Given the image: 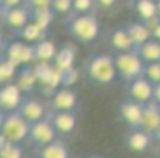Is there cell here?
<instances>
[{
	"instance_id": "obj_6",
	"label": "cell",
	"mask_w": 160,
	"mask_h": 158,
	"mask_svg": "<svg viewBox=\"0 0 160 158\" xmlns=\"http://www.w3.org/2000/svg\"><path fill=\"white\" fill-rule=\"evenodd\" d=\"M22 101H24L22 90L19 89V85L16 82L0 87V109L3 112H7V114L16 112Z\"/></svg>"
},
{
	"instance_id": "obj_11",
	"label": "cell",
	"mask_w": 160,
	"mask_h": 158,
	"mask_svg": "<svg viewBox=\"0 0 160 158\" xmlns=\"http://www.w3.org/2000/svg\"><path fill=\"white\" fill-rule=\"evenodd\" d=\"M51 106L56 112H72V109L76 106V93L75 90H72L70 87H62L57 89L52 100H51Z\"/></svg>"
},
{
	"instance_id": "obj_18",
	"label": "cell",
	"mask_w": 160,
	"mask_h": 158,
	"mask_svg": "<svg viewBox=\"0 0 160 158\" xmlns=\"http://www.w3.org/2000/svg\"><path fill=\"white\" fill-rule=\"evenodd\" d=\"M135 52L143 59V62L146 65L148 63H157V62H160V41L155 40V38H151L144 44L135 48Z\"/></svg>"
},
{
	"instance_id": "obj_30",
	"label": "cell",
	"mask_w": 160,
	"mask_h": 158,
	"mask_svg": "<svg viewBox=\"0 0 160 158\" xmlns=\"http://www.w3.org/2000/svg\"><path fill=\"white\" fill-rule=\"evenodd\" d=\"M51 10L54 14H65L73 10V0H51Z\"/></svg>"
},
{
	"instance_id": "obj_33",
	"label": "cell",
	"mask_w": 160,
	"mask_h": 158,
	"mask_svg": "<svg viewBox=\"0 0 160 158\" xmlns=\"http://www.w3.org/2000/svg\"><path fill=\"white\" fill-rule=\"evenodd\" d=\"M0 5H2L3 11H7V10H13V8L22 7L24 2H21V0H0Z\"/></svg>"
},
{
	"instance_id": "obj_42",
	"label": "cell",
	"mask_w": 160,
	"mask_h": 158,
	"mask_svg": "<svg viewBox=\"0 0 160 158\" xmlns=\"http://www.w3.org/2000/svg\"><path fill=\"white\" fill-rule=\"evenodd\" d=\"M87 158H103V156H98V155H90V156H87Z\"/></svg>"
},
{
	"instance_id": "obj_43",
	"label": "cell",
	"mask_w": 160,
	"mask_h": 158,
	"mask_svg": "<svg viewBox=\"0 0 160 158\" xmlns=\"http://www.w3.org/2000/svg\"><path fill=\"white\" fill-rule=\"evenodd\" d=\"M3 16V8H2V5H0V17Z\"/></svg>"
},
{
	"instance_id": "obj_9",
	"label": "cell",
	"mask_w": 160,
	"mask_h": 158,
	"mask_svg": "<svg viewBox=\"0 0 160 158\" xmlns=\"http://www.w3.org/2000/svg\"><path fill=\"white\" fill-rule=\"evenodd\" d=\"M33 71L37 82L44 89H56L60 85V71L51 63H35Z\"/></svg>"
},
{
	"instance_id": "obj_32",
	"label": "cell",
	"mask_w": 160,
	"mask_h": 158,
	"mask_svg": "<svg viewBox=\"0 0 160 158\" xmlns=\"http://www.w3.org/2000/svg\"><path fill=\"white\" fill-rule=\"evenodd\" d=\"M94 7L92 0H73V11L78 14H87V11Z\"/></svg>"
},
{
	"instance_id": "obj_3",
	"label": "cell",
	"mask_w": 160,
	"mask_h": 158,
	"mask_svg": "<svg viewBox=\"0 0 160 158\" xmlns=\"http://www.w3.org/2000/svg\"><path fill=\"white\" fill-rule=\"evenodd\" d=\"M114 63H116V70H118V74L121 76V79H124L128 84L133 82L135 79L144 76L146 63L135 51L116 54L114 55Z\"/></svg>"
},
{
	"instance_id": "obj_23",
	"label": "cell",
	"mask_w": 160,
	"mask_h": 158,
	"mask_svg": "<svg viewBox=\"0 0 160 158\" xmlns=\"http://www.w3.org/2000/svg\"><path fill=\"white\" fill-rule=\"evenodd\" d=\"M133 8L140 16L141 22H148L157 17V3L154 0H136L133 3Z\"/></svg>"
},
{
	"instance_id": "obj_29",
	"label": "cell",
	"mask_w": 160,
	"mask_h": 158,
	"mask_svg": "<svg viewBox=\"0 0 160 158\" xmlns=\"http://www.w3.org/2000/svg\"><path fill=\"white\" fill-rule=\"evenodd\" d=\"M144 78L149 82H152L154 85L155 84H160V62H157V63H148L146 65Z\"/></svg>"
},
{
	"instance_id": "obj_15",
	"label": "cell",
	"mask_w": 160,
	"mask_h": 158,
	"mask_svg": "<svg viewBox=\"0 0 160 158\" xmlns=\"http://www.w3.org/2000/svg\"><path fill=\"white\" fill-rule=\"evenodd\" d=\"M125 30L130 36V40L133 41L135 48L141 46L146 41H149L152 38V30L141 21H136V22H130L128 26H125Z\"/></svg>"
},
{
	"instance_id": "obj_19",
	"label": "cell",
	"mask_w": 160,
	"mask_h": 158,
	"mask_svg": "<svg viewBox=\"0 0 160 158\" xmlns=\"http://www.w3.org/2000/svg\"><path fill=\"white\" fill-rule=\"evenodd\" d=\"M109 41H111L112 49L118 51V54L135 51V44H133V41L130 40V36H128L125 27L114 30V32L111 33V36H109Z\"/></svg>"
},
{
	"instance_id": "obj_28",
	"label": "cell",
	"mask_w": 160,
	"mask_h": 158,
	"mask_svg": "<svg viewBox=\"0 0 160 158\" xmlns=\"http://www.w3.org/2000/svg\"><path fill=\"white\" fill-rule=\"evenodd\" d=\"M0 158H22V147L14 142H7V146L0 150Z\"/></svg>"
},
{
	"instance_id": "obj_4",
	"label": "cell",
	"mask_w": 160,
	"mask_h": 158,
	"mask_svg": "<svg viewBox=\"0 0 160 158\" xmlns=\"http://www.w3.org/2000/svg\"><path fill=\"white\" fill-rule=\"evenodd\" d=\"M0 131H2V134L7 138L8 142L19 144L21 141L29 138L30 123L27 120H24L19 114H16V112H11V114H7L5 123Z\"/></svg>"
},
{
	"instance_id": "obj_8",
	"label": "cell",
	"mask_w": 160,
	"mask_h": 158,
	"mask_svg": "<svg viewBox=\"0 0 160 158\" xmlns=\"http://www.w3.org/2000/svg\"><path fill=\"white\" fill-rule=\"evenodd\" d=\"M119 112L122 120L132 128V130H141V122H143V112H144V104L136 103L133 100H127L119 106Z\"/></svg>"
},
{
	"instance_id": "obj_5",
	"label": "cell",
	"mask_w": 160,
	"mask_h": 158,
	"mask_svg": "<svg viewBox=\"0 0 160 158\" xmlns=\"http://www.w3.org/2000/svg\"><path fill=\"white\" fill-rule=\"evenodd\" d=\"M5 57L11 63H14L18 68L26 66V65H29L30 62L35 60L33 44H29V43H24V41H13V43L8 44V48L5 51Z\"/></svg>"
},
{
	"instance_id": "obj_37",
	"label": "cell",
	"mask_w": 160,
	"mask_h": 158,
	"mask_svg": "<svg viewBox=\"0 0 160 158\" xmlns=\"http://www.w3.org/2000/svg\"><path fill=\"white\" fill-rule=\"evenodd\" d=\"M5 119H7V112H3L2 109H0V130H2V127L5 123Z\"/></svg>"
},
{
	"instance_id": "obj_1",
	"label": "cell",
	"mask_w": 160,
	"mask_h": 158,
	"mask_svg": "<svg viewBox=\"0 0 160 158\" xmlns=\"http://www.w3.org/2000/svg\"><path fill=\"white\" fill-rule=\"evenodd\" d=\"M118 74L114 55L109 54H95L87 63V76L97 85H108Z\"/></svg>"
},
{
	"instance_id": "obj_34",
	"label": "cell",
	"mask_w": 160,
	"mask_h": 158,
	"mask_svg": "<svg viewBox=\"0 0 160 158\" xmlns=\"http://www.w3.org/2000/svg\"><path fill=\"white\" fill-rule=\"evenodd\" d=\"M152 101L160 106V84H155V85H154V97H152Z\"/></svg>"
},
{
	"instance_id": "obj_20",
	"label": "cell",
	"mask_w": 160,
	"mask_h": 158,
	"mask_svg": "<svg viewBox=\"0 0 160 158\" xmlns=\"http://www.w3.org/2000/svg\"><path fill=\"white\" fill-rule=\"evenodd\" d=\"M75 59H76V49L70 44H65L57 51V55L54 59V66L59 71H67L75 68Z\"/></svg>"
},
{
	"instance_id": "obj_25",
	"label": "cell",
	"mask_w": 160,
	"mask_h": 158,
	"mask_svg": "<svg viewBox=\"0 0 160 158\" xmlns=\"http://www.w3.org/2000/svg\"><path fill=\"white\" fill-rule=\"evenodd\" d=\"M18 71H19V68L14 63H11L7 57L0 59V87L14 82V78L18 76Z\"/></svg>"
},
{
	"instance_id": "obj_22",
	"label": "cell",
	"mask_w": 160,
	"mask_h": 158,
	"mask_svg": "<svg viewBox=\"0 0 160 158\" xmlns=\"http://www.w3.org/2000/svg\"><path fill=\"white\" fill-rule=\"evenodd\" d=\"M16 78H18L16 84L22 90V93H24V92H32V90L35 89V85L38 84L37 78H35V71H33V65L21 66Z\"/></svg>"
},
{
	"instance_id": "obj_16",
	"label": "cell",
	"mask_w": 160,
	"mask_h": 158,
	"mask_svg": "<svg viewBox=\"0 0 160 158\" xmlns=\"http://www.w3.org/2000/svg\"><path fill=\"white\" fill-rule=\"evenodd\" d=\"M33 55L37 63H51L57 55V48L51 40H41L33 44Z\"/></svg>"
},
{
	"instance_id": "obj_41",
	"label": "cell",
	"mask_w": 160,
	"mask_h": 158,
	"mask_svg": "<svg viewBox=\"0 0 160 158\" xmlns=\"http://www.w3.org/2000/svg\"><path fill=\"white\" fill-rule=\"evenodd\" d=\"M2 46H3V36H2V33H0V49H2Z\"/></svg>"
},
{
	"instance_id": "obj_39",
	"label": "cell",
	"mask_w": 160,
	"mask_h": 158,
	"mask_svg": "<svg viewBox=\"0 0 160 158\" xmlns=\"http://www.w3.org/2000/svg\"><path fill=\"white\" fill-rule=\"evenodd\" d=\"M155 3H157V17L160 19V0H157Z\"/></svg>"
},
{
	"instance_id": "obj_14",
	"label": "cell",
	"mask_w": 160,
	"mask_h": 158,
	"mask_svg": "<svg viewBox=\"0 0 160 158\" xmlns=\"http://www.w3.org/2000/svg\"><path fill=\"white\" fill-rule=\"evenodd\" d=\"M16 114H19L22 119L27 120L29 123H35L38 120H43V117H44V108L37 100L24 98V101L21 103L19 109L16 111Z\"/></svg>"
},
{
	"instance_id": "obj_24",
	"label": "cell",
	"mask_w": 160,
	"mask_h": 158,
	"mask_svg": "<svg viewBox=\"0 0 160 158\" xmlns=\"http://www.w3.org/2000/svg\"><path fill=\"white\" fill-rule=\"evenodd\" d=\"M40 158H68V149L62 141H54L40 149Z\"/></svg>"
},
{
	"instance_id": "obj_36",
	"label": "cell",
	"mask_w": 160,
	"mask_h": 158,
	"mask_svg": "<svg viewBox=\"0 0 160 158\" xmlns=\"http://www.w3.org/2000/svg\"><path fill=\"white\" fill-rule=\"evenodd\" d=\"M152 36H154L155 40H158V41H160V24H158V26H157V27L152 30Z\"/></svg>"
},
{
	"instance_id": "obj_21",
	"label": "cell",
	"mask_w": 160,
	"mask_h": 158,
	"mask_svg": "<svg viewBox=\"0 0 160 158\" xmlns=\"http://www.w3.org/2000/svg\"><path fill=\"white\" fill-rule=\"evenodd\" d=\"M151 141H152V136L143 130H132L125 138L127 147L133 152H144L149 147Z\"/></svg>"
},
{
	"instance_id": "obj_7",
	"label": "cell",
	"mask_w": 160,
	"mask_h": 158,
	"mask_svg": "<svg viewBox=\"0 0 160 158\" xmlns=\"http://www.w3.org/2000/svg\"><path fill=\"white\" fill-rule=\"evenodd\" d=\"M56 134L57 131L54 130L52 123L49 120H38L35 123H30V133H29V139L41 147L48 146L56 141Z\"/></svg>"
},
{
	"instance_id": "obj_12",
	"label": "cell",
	"mask_w": 160,
	"mask_h": 158,
	"mask_svg": "<svg viewBox=\"0 0 160 158\" xmlns=\"http://www.w3.org/2000/svg\"><path fill=\"white\" fill-rule=\"evenodd\" d=\"M141 130L146 131L148 134H154L160 130V106L154 101H149L144 104V112H143V122H141Z\"/></svg>"
},
{
	"instance_id": "obj_27",
	"label": "cell",
	"mask_w": 160,
	"mask_h": 158,
	"mask_svg": "<svg viewBox=\"0 0 160 158\" xmlns=\"http://www.w3.org/2000/svg\"><path fill=\"white\" fill-rule=\"evenodd\" d=\"M19 38L21 41H24V43H38L41 40H46L44 38V30H41L35 22H30V24H27L22 30H19Z\"/></svg>"
},
{
	"instance_id": "obj_40",
	"label": "cell",
	"mask_w": 160,
	"mask_h": 158,
	"mask_svg": "<svg viewBox=\"0 0 160 158\" xmlns=\"http://www.w3.org/2000/svg\"><path fill=\"white\" fill-rule=\"evenodd\" d=\"M152 138H154V139H157V141H160V130H158V131H157V133L154 134Z\"/></svg>"
},
{
	"instance_id": "obj_2",
	"label": "cell",
	"mask_w": 160,
	"mask_h": 158,
	"mask_svg": "<svg viewBox=\"0 0 160 158\" xmlns=\"http://www.w3.org/2000/svg\"><path fill=\"white\" fill-rule=\"evenodd\" d=\"M67 29L73 38L81 43L94 41L100 32V24L94 14H78L67 22Z\"/></svg>"
},
{
	"instance_id": "obj_26",
	"label": "cell",
	"mask_w": 160,
	"mask_h": 158,
	"mask_svg": "<svg viewBox=\"0 0 160 158\" xmlns=\"http://www.w3.org/2000/svg\"><path fill=\"white\" fill-rule=\"evenodd\" d=\"M29 11H30L32 22H35L41 30H46L54 19V11L51 8H40V10H29Z\"/></svg>"
},
{
	"instance_id": "obj_10",
	"label": "cell",
	"mask_w": 160,
	"mask_h": 158,
	"mask_svg": "<svg viewBox=\"0 0 160 158\" xmlns=\"http://www.w3.org/2000/svg\"><path fill=\"white\" fill-rule=\"evenodd\" d=\"M128 93H130V97H132L133 101L146 104V103L152 101V97H154V84L149 82L144 76H141V78L135 79L133 82L128 84Z\"/></svg>"
},
{
	"instance_id": "obj_35",
	"label": "cell",
	"mask_w": 160,
	"mask_h": 158,
	"mask_svg": "<svg viewBox=\"0 0 160 158\" xmlns=\"http://www.w3.org/2000/svg\"><path fill=\"white\" fill-rule=\"evenodd\" d=\"M97 5H102L103 8H108V7H112L114 2H112V0H98Z\"/></svg>"
},
{
	"instance_id": "obj_13",
	"label": "cell",
	"mask_w": 160,
	"mask_h": 158,
	"mask_svg": "<svg viewBox=\"0 0 160 158\" xmlns=\"http://www.w3.org/2000/svg\"><path fill=\"white\" fill-rule=\"evenodd\" d=\"M5 19V24L10 26L11 29H16L18 32L22 30L27 24L32 22V17H30V11L22 5V7H18V8H13V10H7L3 11V16Z\"/></svg>"
},
{
	"instance_id": "obj_17",
	"label": "cell",
	"mask_w": 160,
	"mask_h": 158,
	"mask_svg": "<svg viewBox=\"0 0 160 158\" xmlns=\"http://www.w3.org/2000/svg\"><path fill=\"white\" fill-rule=\"evenodd\" d=\"M49 122L60 134H68L76 128V116L73 112H54Z\"/></svg>"
},
{
	"instance_id": "obj_31",
	"label": "cell",
	"mask_w": 160,
	"mask_h": 158,
	"mask_svg": "<svg viewBox=\"0 0 160 158\" xmlns=\"http://www.w3.org/2000/svg\"><path fill=\"white\" fill-rule=\"evenodd\" d=\"M76 79H78V71L75 68L67 70V71H60V84L63 87H67V89H68V85L75 84Z\"/></svg>"
},
{
	"instance_id": "obj_38",
	"label": "cell",
	"mask_w": 160,
	"mask_h": 158,
	"mask_svg": "<svg viewBox=\"0 0 160 158\" xmlns=\"http://www.w3.org/2000/svg\"><path fill=\"white\" fill-rule=\"evenodd\" d=\"M7 142H8V141H7V138L2 134V131H0V150H2V149L7 146Z\"/></svg>"
}]
</instances>
